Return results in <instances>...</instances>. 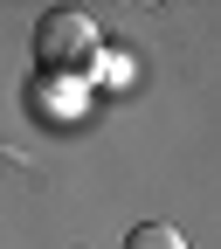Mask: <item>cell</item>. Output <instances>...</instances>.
Here are the masks:
<instances>
[{
  "label": "cell",
  "mask_w": 221,
  "mask_h": 249,
  "mask_svg": "<svg viewBox=\"0 0 221 249\" xmlns=\"http://www.w3.org/2000/svg\"><path fill=\"white\" fill-rule=\"evenodd\" d=\"M35 62L49 76H62V70H90L97 62V28H90V14H76V7H49L42 21H35Z\"/></svg>",
  "instance_id": "1"
},
{
  "label": "cell",
  "mask_w": 221,
  "mask_h": 249,
  "mask_svg": "<svg viewBox=\"0 0 221 249\" xmlns=\"http://www.w3.org/2000/svg\"><path fill=\"white\" fill-rule=\"evenodd\" d=\"M124 249H187V235L166 229V222H138L132 235H124Z\"/></svg>",
  "instance_id": "2"
}]
</instances>
